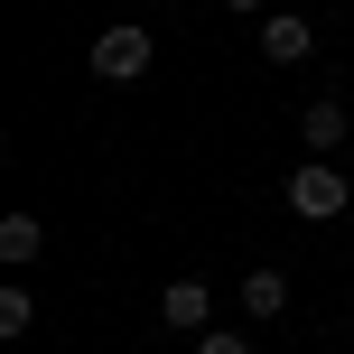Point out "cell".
<instances>
[{
  "label": "cell",
  "mask_w": 354,
  "mask_h": 354,
  "mask_svg": "<svg viewBox=\"0 0 354 354\" xmlns=\"http://www.w3.org/2000/svg\"><path fill=\"white\" fill-rule=\"evenodd\" d=\"M149 56H159V47H149V28H140V19H122V28H103V37H93V56H84V66L103 75V84H140V75H149Z\"/></svg>",
  "instance_id": "1"
},
{
  "label": "cell",
  "mask_w": 354,
  "mask_h": 354,
  "mask_svg": "<svg viewBox=\"0 0 354 354\" xmlns=\"http://www.w3.org/2000/svg\"><path fill=\"white\" fill-rule=\"evenodd\" d=\"M280 196H289V214H299V224H336V214L354 205V187H345V177H336V168H326V159H308V168H299V177H289V187H280Z\"/></svg>",
  "instance_id": "2"
},
{
  "label": "cell",
  "mask_w": 354,
  "mask_h": 354,
  "mask_svg": "<svg viewBox=\"0 0 354 354\" xmlns=\"http://www.w3.org/2000/svg\"><path fill=\"white\" fill-rule=\"evenodd\" d=\"M159 317L177 326V336H205V326H214V280H168L159 289Z\"/></svg>",
  "instance_id": "3"
},
{
  "label": "cell",
  "mask_w": 354,
  "mask_h": 354,
  "mask_svg": "<svg viewBox=\"0 0 354 354\" xmlns=\"http://www.w3.org/2000/svg\"><path fill=\"white\" fill-rule=\"evenodd\" d=\"M308 47H317V28H308L299 10H270L261 19V56H270V66H308Z\"/></svg>",
  "instance_id": "4"
},
{
  "label": "cell",
  "mask_w": 354,
  "mask_h": 354,
  "mask_svg": "<svg viewBox=\"0 0 354 354\" xmlns=\"http://www.w3.org/2000/svg\"><path fill=\"white\" fill-rule=\"evenodd\" d=\"M345 131H354V103H308V112H299V140L317 149V159L345 140Z\"/></svg>",
  "instance_id": "5"
},
{
  "label": "cell",
  "mask_w": 354,
  "mask_h": 354,
  "mask_svg": "<svg viewBox=\"0 0 354 354\" xmlns=\"http://www.w3.org/2000/svg\"><path fill=\"white\" fill-rule=\"evenodd\" d=\"M37 252H47V224H37V214H0V261H10V270H28Z\"/></svg>",
  "instance_id": "6"
},
{
  "label": "cell",
  "mask_w": 354,
  "mask_h": 354,
  "mask_svg": "<svg viewBox=\"0 0 354 354\" xmlns=\"http://www.w3.org/2000/svg\"><path fill=\"white\" fill-rule=\"evenodd\" d=\"M233 299H243V317H252V326H270V317L289 308V280H280V270H252V280L233 289Z\"/></svg>",
  "instance_id": "7"
},
{
  "label": "cell",
  "mask_w": 354,
  "mask_h": 354,
  "mask_svg": "<svg viewBox=\"0 0 354 354\" xmlns=\"http://www.w3.org/2000/svg\"><path fill=\"white\" fill-rule=\"evenodd\" d=\"M28 326H37V299H28V289L10 280V289H0V336L19 345V336H28Z\"/></svg>",
  "instance_id": "8"
},
{
  "label": "cell",
  "mask_w": 354,
  "mask_h": 354,
  "mask_svg": "<svg viewBox=\"0 0 354 354\" xmlns=\"http://www.w3.org/2000/svg\"><path fill=\"white\" fill-rule=\"evenodd\" d=\"M196 354H252V336H233V326H205V336H196Z\"/></svg>",
  "instance_id": "9"
},
{
  "label": "cell",
  "mask_w": 354,
  "mask_h": 354,
  "mask_svg": "<svg viewBox=\"0 0 354 354\" xmlns=\"http://www.w3.org/2000/svg\"><path fill=\"white\" fill-rule=\"evenodd\" d=\"M224 10H243V19H252V10H261V0H224Z\"/></svg>",
  "instance_id": "10"
}]
</instances>
